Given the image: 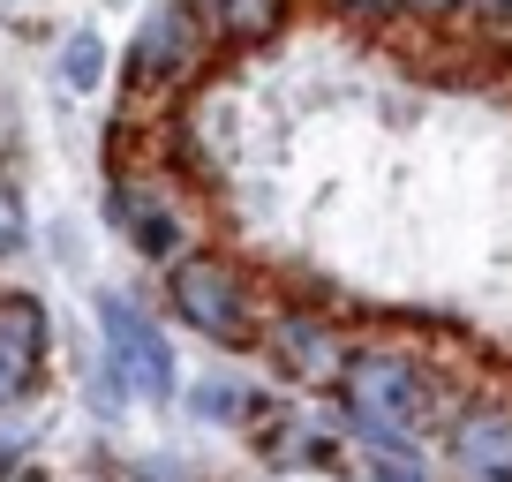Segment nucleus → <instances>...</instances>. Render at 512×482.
<instances>
[{"instance_id":"14","label":"nucleus","mask_w":512,"mask_h":482,"mask_svg":"<svg viewBox=\"0 0 512 482\" xmlns=\"http://www.w3.org/2000/svg\"><path fill=\"white\" fill-rule=\"evenodd\" d=\"M369 482H430V467H422V452H377Z\"/></svg>"},{"instance_id":"15","label":"nucleus","mask_w":512,"mask_h":482,"mask_svg":"<svg viewBox=\"0 0 512 482\" xmlns=\"http://www.w3.org/2000/svg\"><path fill=\"white\" fill-rule=\"evenodd\" d=\"M400 8H415V16H445V8H460V0H400Z\"/></svg>"},{"instance_id":"11","label":"nucleus","mask_w":512,"mask_h":482,"mask_svg":"<svg viewBox=\"0 0 512 482\" xmlns=\"http://www.w3.org/2000/svg\"><path fill=\"white\" fill-rule=\"evenodd\" d=\"M31 385H38V354L16 347V339H0V415L31 400Z\"/></svg>"},{"instance_id":"16","label":"nucleus","mask_w":512,"mask_h":482,"mask_svg":"<svg viewBox=\"0 0 512 482\" xmlns=\"http://www.w3.org/2000/svg\"><path fill=\"white\" fill-rule=\"evenodd\" d=\"M467 8H482V16H512V0H467Z\"/></svg>"},{"instance_id":"2","label":"nucleus","mask_w":512,"mask_h":482,"mask_svg":"<svg viewBox=\"0 0 512 482\" xmlns=\"http://www.w3.org/2000/svg\"><path fill=\"white\" fill-rule=\"evenodd\" d=\"M98 339H106V377L121 400H144V407H166L181 392V370H174V339L159 332L136 294H98Z\"/></svg>"},{"instance_id":"4","label":"nucleus","mask_w":512,"mask_h":482,"mask_svg":"<svg viewBox=\"0 0 512 482\" xmlns=\"http://www.w3.org/2000/svg\"><path fill=\"white\" fill-rule=\"evenodd\" d=\"M204 46H211V31L189 0H159L144 16V31H136V46H128V76L136 83H189Z\"/></svg>"},{"instance_id":"1","label":"nucleus","mask_w":512,"mask_h":482,"mask_svg":"<svg viewBox=\"0 0 512 482\" xmlns=\"http://www.w3.org/2000/svg\"><path fill=\"white\" fill-rule=\"evenodd\" d=\"M332 385H339L347 422H384V430L422 437L430 415H437L430 370H422L415 354H400V347H347V362H339Z\"/></svg>"},{"instance_id":"10","label":"nucleus","mask_w":512,"mask_h":482,"mask_svg":"<svg viewBox=\"0 0 512 482\" xmlns=\"http://www.w3.org/2000/svg\"><path fill=\"white\" fill-rule=\"evenodd\" d=\"M0 339H16V347H31L38 362H46L53 324H46V309H38L31 294H0Z\"/></svg>"},{"instance_id":"12","label":"nucleus","mask_w":512,"mask_h":482,"mask_svg":"<svg viewBox=\"0 0 512 482\" xmlns=\"http://www.w3.org/2000/svg\"><path fill=\"white\" fill-rule=\"evenodd\" d=\"M23 241H31V204H23L16 181H0V264L16 257Z\"/></svg>"},{"instance_id":"8","label":"nucleus","mask_w":512,"mask_h":482,"mask_svg":"<svg viewBox=\"0 0 512 482\" xmlns=\"http://www.w3.org/2000/svg\"><path fill=\"white\" fill-rule=\"evenodd\" d=\"M189 415L196 422H226V430H234V422L256 415V392L241 385V377H196V385H189Z\"/></svg>"},{"instance_id":"9","label":"nucleus","mask_w":512,"mask_h":482,"mask_svg":"<svg viewBox=\"0 0 512 482\" xmlns=\"http://www.w3.org/2000/svg\"><path fill=\"white\" fill-rule=\"evenodd\" d=\"M61 83H68V91H98V83H106V38H98V31H68Z\"/></svg>"},{"instance_id":"3","label":"nucleus","mask_w":512,"mask_h":482,"mask_svg":"<svg viewBox=\"0 0 512 482\" xmlns=\"http://www.w3.org/2000/svg\"><path fill=\"white\" fill-rule=\"evenodd\" d=\"M166 302H174V317L189 324L196 339H211V347H249L256 339L249 279H241L226 257H211V249L166 257Z\"/></svg>"},{"instance_id":"5","label":"nucleus","mask_w":512,"mask_h":482,"mask_svg":"<svg viewBox=\"0 0 512 482\" xmlns=\"http://www.w3.org/2000/svg\"><path fill=\"white\" fill-rule=\"evenodd\" d=\"M445 460L460 482H512V415L505 407H460L445 422Z\"/></svg>"},{"instance_id":"7","label":"nucleus","mask_w":512,"mask_h":482,"mask_svg":"<svg viewBox=\"0 0 512 482\" xmlns=\"http://www.w3.org/2000/svg\"><path fill=\"white\" fill-rule=\"evenodd\" d=\"M113 219L128 226V241L144 249L151 264H166V257H181V219L174 211H159V204H144V196H113Z\"/></svg>"},{"instance_id":"13","label":"nucleus","mask_w":512,"mask_h":482,"mask_svg":"<svg viewBox=\"0 0 512 482\" xmlns=\"http://www.w3.org/2000/svg\"><path fill=\"white\" fill-rule=\"evenodd\" d=\"M31 452H38V422H0V475L31 467Z\"/></svg>"},{"instance_id":"17","label":"nucleus","mask_w":512,"mask_h":482,"mask_svg":"<svg viewBox=\"0 0 512 482\" xmlns=\"http://www.w3.org/2000/svg\"><path fill=\"white\" fill-rule=\"evenodd\" d=\"M0 482H46V475H38V467H16V475H0Z\"/></svg>"},{"instance_id":"6","label":"nucleus","mask_w":512,"mask_h":482,"mask_svg":"<svg viewBox=\"0 0 512 482\" xmlns=\"http://www.w3.org/2000/svg\"><path fill=\"white\" fill-rule=\"evenodd\" d=\"M256 339H264V354H272L287 377H302V385H332L339 362H347V339L324 317H309V309H287L272 332H256Z\"/></svg>"}]
</instances>
